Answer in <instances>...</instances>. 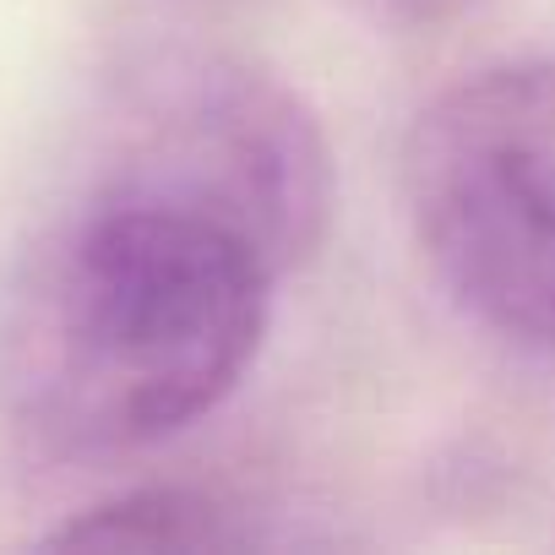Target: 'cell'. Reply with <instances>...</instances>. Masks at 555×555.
Instances as JSON below:
<instances>
[{"label": "cell", "instance_id": "cell-5", "mask_svg": "<svg viewBox=\"0 0 555 555\" xmlns=\"http://www.w3.org/2000/svg\"><path fill=\"white\" fill-rule=\"evenodd\" d=\"M365 7H371V17H382L392 28H430V23L452 17L463 0H365Z\"/></svg>", "mask_w": 555, "mask_h": 555}, {"label": "cell", "instance_id": "cell-1", "mask_svg": "<svg viewBox=\"0 0 555 555\" xmlns=\"http://www.w3.org/2000/svg\"><path fill=\"white\" fill-rule=\"evenodd\" d=\"M278 278L234 218L99 169L0 284V414L55 457L158 447L245 382Z\"/></svg>", "mask_w": 555, "mask_h": 555}, {"label": "cell", "instance_id": "cell-4", "mask_svg": "<svg viewBox=\"0 0 555 555\" xmlns=\"http://www.w3.org/2000/svg\"><path fill=\"white\" fill-rule=\"evenodd\" d=\"M55 544H99V550H240L250 528L212 495L196 490H137L72 517Z\"/></svg>", "mask_w": 555, "mask_h": 555}, {"label": "cell", "instance_id": "cell-2", "mask_svg": "<svg viewBox=\"0 0 555 555\" xmlns=\"http://www.w3.org/2000/svg\"><path fill=\"white\" fill-rule=\"evenodd\" d=\"M403 207L463 317L555 354V61L485 66L436 93L403 142Z\"/></svg>", "mask_w": 555, "mask_h": 555}, {"label": "cell", "instance_id": "cell-3", "mask_svg": "<svg viewBox=\"0 0 555 555\" xmlns=\"http://www.w3.org/2000/svg\"><path fill=\"white\" fill-rule=\"evenodd\" d=\"M99 169L234 218L284 272L333 218V158L300 93L202 44H164L126 66Z\"/></svg>", "mask_w": 555, "mask_h": 555}]
</instances>
